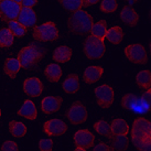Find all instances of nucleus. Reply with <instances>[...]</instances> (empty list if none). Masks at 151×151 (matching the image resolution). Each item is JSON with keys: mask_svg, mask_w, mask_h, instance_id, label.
<instances>
[{"mask_svg": "<svg viewBox=\"0 0 151 151\" xmlns=\"http://www.w3.org/2000/svg\"><path fill=\"white\" fill-rule=\"evenodd\" d=\"M67 29L74 34H87L91 32L94 19L92 14L83 9L76 10L71 13V16L67 18Z\"/></svg>", "mask_w": 151, "mask_h": 151, "instance_id": "nucleus-1", "label": "nucleus"}, {"mask_svg": "<svg viewBox=\"0 0 151 151\" xmlns=\"http://www.w3.org/2000/svg\"><path fill=\"white\" fill-rule=\"evenodd\" d=\"M45 54V51L35 43H30L29 45L23 46L18 53V60L22 68L29 70L37 66Z\"/></svg>", "mask_w": 151, "mask_h": 151, "instance_id": "nucleus-2", "label": "nucleus"}, {"mask_svg": "<svg viewBox=\"0 0 151 151\" xmlns=\"http://www.w3.org/2000/svg\"><path fill=\"white\" fill-rule=\"evenodd\" d=\"M32 29V37L38 42H53L60 38L59 29L53 21L44 22L40 25H35Z\"/></svg>", "mask_w": 151, "mask_h": 151, "instance_id": "nucleus-3", "label": "nucleus"}, {"mask_svg": "<svg viewBox=\"0 0 151 151\" xmlns=\"http://www.w3.org/2000/svg\"><path fill=\"white\" fill-rule=\"evenodd\" d=\"M83 52L85 56L89 60L101 59L106 53L105 40L88 35L83 43Z\"/></svg>", "mask_w": 151, "mask_h": 151, "instance_id": "nucleus-4", "label": "nucleus"}, {"mask_svg": "<svg viewBox=\"0 0 151 151\" xmlns=\"http://www.w3.org/2000/svg\"><path fill=\"white\" fill-rule=\"evenodd\" d=\"M65 117L73 125H81L88 119V110L83 103L74 101L66 110Z\"/></svg>", "mask_w": 151, "mask_h": 151, "instance_id": "nucleus-5", "label": "nucleus"}, {"mask_svg": "<svg viewBox=\"0 0 151 151\" xmlns=\"http://www.w3.org/2000/svg\"><path fill=\"white\" fill-rule=\"evenodd\" d=\"M94 96L101 108H109L115 101V91L108 84H101L94 89Z\"/></svg>", "mask_w": 151, "mask_h": 151, "instance_id": "nucleus-6", "label": "nucleus"}, {"mask_svg": "<svg viewBox=\"0 0 151 151\" xmlns=\"http://www.w3.org/2000/svg\"><path fill=\"white\" fill-rule=\"evenodd\" d=\"M126 58L134 64H146L148 62V53L145 45L140 43L128 44L124 50Z\"/></svg>", "mask_w": 151, "mask_h": 151, "instance_id": "nucleus-7", "label": "nucleus"}, {"mask_svg": "<svg viewBox=\"0 0 151 151\" xmlns=\"http://www.w3.org/2000/svg\"><path fill=\"white\" fill-rule=\"evenodd\" d=\"M21 4L12 0H2L0 1V19L1 21L8 22L17 20L21 10Z\"/></svg>", "mask_w": 151, "mask_h": 151, "instance_id": "nucleus-8", "label": "nucleus"}, {"mask_svg": "<svg viewBox=\"0 0 151 151\" xmlns=\"http://www.w3.org/2000/svg\"><path fill=\"white\" fill-rule=\"evenodd\" d=\"M73 140L75 143V151H86L94 146L95 136L91 130L80 129L74 134Z\"/></svg>", "mask_w": 151, "mask_h": 151, "instance_id": "nucleus-9", "label": "nucleus"}, {"mask_svg": "<svg viewBox=\"0 0 151 151\" xmlns=\"http://www.w3.org/2000/svg\"><path fill=\"white\" fill-rule=\"evenodd\" d=\"M42 130L49 137H60L67 131V125L60 118H52L43 124Z\"/></svg>", "mask_w": 151, "mask_h": 151, "instance_id": "nucleus-10", "label": "nucleus"}, {"mask_svg": "<svg viewBox=\"0 0 151 151\" xmlns=\"http://www.w3.org/2000/svg\"><path fill=\"white\" fill-rule=\"evenodd\" d=\"M22 89L29 97H39L44 91V85L39 77H28L22 83Z\"/></svg>", "mask_w": 151, "mask_h": 151, "instance_id": "nucleus-11", "label": "nucleus"}, {"mask_svg": "<svg viewBox=\"0 0 151 151\" xmlns=\"http://www.w3.org/2000/svg\"><path fill=\"white\" fill-rule=\"evenodd\" d=\"M130 138L134 142V147L138 150L141 151H149L151 149V134H143V132H138L130 130Z\"/></svg>", "mask_w": 151, "mask_h": 151, "instance_id": "nucleus-12", "label": "nucleus"}, {"mask_svg": "<svg viewBox=\"0 0 151 151\" xmlns=\"http://www.w3.org/2000/svg\"><path fill=\"white\" fill-rule=\"evenodd\" d=\"M63 98L60 96H46L41 101V110L45 115L58 113L62 106Z\"/></svg>", "mask_w": 151, "mask_h": 151, "instance_id": "nucleus-13", "label": "nucleus"}, {"mask_svg": "<svg viewBox=\"0 0 151 151\" xmlns=\"http://www.w3.org/2000/svg\"><path fill=\"white\" fill-rule=\"evenodd\" d=\"M18 21L20 22L27 29L33 28L38 23V16L34 11V9L28 7H21L20 13L18 16Z\"/></svg>", "mask_w": 151, "mask_h": 151, "instance_id": "nucleus-14", "label": "nucleus"}, {"mask_svg": "<svg viewBox=\"0 0 151 151\" xmlns=\"http://www.w3.org/2000/svg\"><path fill=\"white\" fill-rule=\"evenodd\" d=\"M119 17L125 24L129 27H136L139 23V14L132 6H124L119 12Z\"/></svg>", "mask_w": 151, "mask_h": 151, "instance_id": "nucleus-15", "label": "nucleus"}, {"mask_svg": "<svg viewBox=\"0 0 151 151\" xmlns=\"http://www.w3.org/2000/svg\"><path fill=\"white\" fill-rule=\"evenodd\" d=\"M104 74V68L98 65H91L83 72V81L86 84H94L101 78Z\"/></svg>", "mask_w": 151, "mask_h": 151, "instance_id": "nucleus-16", "label": "nucleus"}, {"mask_svg": "<svg viewBox=\"0 0 151 151\" xmlns=\"http://www.w3.org/2000/svg\"><path fill=\"white\" fill-rule=\"evenodd\" d=\"M17 114L20 117H23L29 120H35L38 118V109L31 99H25Z\"/></svg>", "mask_w": 151, "mask_h": 151, "instance_id": "nucleus-17", "label": "nucleus"}, {"mask_svg": "<svg viewBox=\"0 0 151 151\" xmlns=\"http://www.w3.org/2000/svg\"><path fill=\"white\" fill-rule=\"evenodd\" d=\"M62 88L66 94L74 95L80 91V77L77 74L73 73L66 76V78L62 83Z\"/></svg>", "mask_w": 151, "mask_h": 151, "instance_id": "nucleus-18", "label": "nucleus"}, {"mask_svg": "<svg viewBox=\"0 0 151 151\" xmlns=\"http://www.w3.org/2000/svg\"><path fill=\"white\" fill-rule=\"evenodd\" d=\"M63 70L59 63H50L47 64L44 70V75L51 83H59L62 78Z\"/></svg>", "mask_w": 151, "mask_h": 151, "instance_id": "nucleus-19", "label": "nucleus"}, {"mask_svg": "<svg viewBox=\"0 0 151 151\" xmlns=\"http://www.w3.org/2000/svg\"><path fill=\"white\" fill-rule=\"evenodd\" d=\"M142 98H139L138 96H136L134 94H126L122 97V101H120V105H122V108L127 109V110H132V111H136V110H139L140 109V104L142 103Z\"/></svg>", "mask_w": 151, "mask_h": 151, "instance_id": "nucleus-20", "label": "nucleus"}, {"mask_svg": "<svg viewBox=\"0 0 151 151\" xmlns=\"http://www.w3.org/2000/svg\"><path fill=\"white\" fill-rule=\"evenodd\" d=\"M20 68H21V65H20L18 58H8L4 61V72L11 80H14L17 77L18 73L20 72Z\"/></svg>", "mask_w": 151, "mask_h": 151, "instance_id": "nucleus-21", "label": "nucleus"}, {"mask_svg": "<svg viewBox=\"0 0 151 151\" xmlns=\"http://www.w3.org/2000/svg\"><path fill=\"white\" fill-rule=\"evenodd\" d=\"M72 56H73V51L67 45L58 46L53 53V60L56 63H67L71 61Z\"/></svg>", "mask_w": 151, "mask_h": 151, "instance_id": "nucleus-22", "label": "nucleus"}, {"mask_svg": "<svg viewBox=\"0 0 151 151\" xmlns=\"http://www.w3.org/2000/svg\"><path fill=\"white\" fill-rule=\"evenodd\" d=\"M124 37H125L124 30L119 25H115V27H111V28L107 29L105 39L108 42L111 43V44L116 45V44L122 43V41L124 40Z\"/></svg>", "mask_w": 151, "mask_h": 151, "instance_id": "nucleus-23", "label": "nucleus"}, {"mask_svg": "<svg viewBox=\"0 0 151 151\" xmlns=\"http://www.w3.org/2000/svg\"><path fill=\"white\" fill-rule=\"evenodd\" d=\"M108 138L113 150H127L129 146V139L126 134H110Z\"/></svg>", "mask_w": 151, "mask_h": 151, "instance_id": "nucleus-24", "label": "nucleus"}, {"mask_svg": "<svg viewBox=\"0 0 151 151\" xmlns=\"http://www.w3.org/2000/svg\"><path fill=\"white\" fill-rule=\"evenodd\" d=\"M111 134H126L128 136L130 131V127L128 122L122 118H115L110 124Z\"/></svg>", "mask_w": 151, "mask_h": 151, "instance_id": "nucleus-25", "label": "nucleus"}, {"mask_svg": "<svg viewBox=\"0 0 151 151\" xmlns=\"http://www.w3.org/2000/svg\"><path fill=\"white\" fill-rule=\"evenodd\" d=\"M9 131L14 138H23L27 134L28 128H27V125L23 124L22 122L10 120L9 122Z\"/></svg>", "mask_w": 151, "mask_h": 151, "instance_id": "nucleus-26", "label": "nucleus"}, {"mask_svg": "<svg viewBox=\"0 0 151 151\" xmlns=\"http://www.w3.org/2000/svg\"><path fill=\"white\" fill-rule=\"evenodd\" d=\"M134 131L143 132V134H151V122L145 117H137L132 122V129Z\"/></svg>", "mask_w": 151, "mask_h": 151, "instance_id": "nucleus-27", "label": "nucleus"}, {"mask_svg": "<svg viewBox=\"0 0 151 151\" xmlns=\"http://www.w3.org/2000/svg\"><path fill=\"white\" fill-rule=\"evenodd\" d=\"M136 84L140 88L148 89L151 88V73L149 70H143L140 71L136 75Z\"/></svg>", "mask_w": 151, "mask_h": 151, "instance_id": "nucleus-28", "label": "nucleus"}, {"mask_svg": "<svg viewBox=\"0 0 151 151\" xmlns=\"http://www.w3.org/2000/svg\"><path fill=\"white\" fill-rule=\"evenodd\" d=\"M14 42V35L8 28L0 29V49H8Z\"/></svg>", "mask_w": 151, "mask_h": 151, "instance_id": "nucleus-29", "label": "nucleus"}, {"mask_svg": "<svg viewBox=\"0 0 151 151\" xmlns=\"http://www.w3.org/2000/svg\"><path fill=\"white\" fill-rule=\"evenodd\" d=\"M106 31H107V22L106 20H99L97 22H94L92 29H91V35L95 38L105 40Z\"/></svg>", "mask_w": 151, "mask_h": 151, "instance_id": "nucleus-30", "label": "nucleus"}, {"mask_svg": "<svg viewBox=\"0 0 151 151\" xmlns=\"http://www.w3.org/2000/svg\"><path fill=\"white\" fill-rule=\"evenodd\" d=\"M8 28L14 37H17V38H22V37H24L27 32H28V29L23 27V25L20 23V22L18 21V20H12V21H8Z\"/></svg>", "mask_w": 151, "mask_h": 151, "instance_id": "nucleus-31", "label": "nucleus"}, {"mask_svg": "<svg viewBox=\"0 0 151 151\" xmlns=\"http://www.w3.org/2000/svg\"><path fill=\"white\" fill-rule=\"evenodd\" d=\"M93 127H94V130H95L98 134H101V136H104V137H107V138H108L109 136L111 134V131H110V124H109L107 120H105V119L97 120V122L94 124Z\"/></svg>", "mask_w": 151, "mask_h": 151, "instance_id": "nucleus-32", "label": "nucleus"}, {"mask_svg": "<svg viewBox=\"0 0 151 151\" xmlns=\"http://www.w3.org/2000/svg\"><path fill=\"white\" fill-rule=\"evenodd\" d=\"M62 7H63L66 11L70 12H74L76 10L83 9V0H58Z\"/></svg>", "mask_w": 151, "mask_h": 151, "instance_id": "nucleus-33", "label": "nucleus"}, {"mask_svg": "<svg viewBox=\"0 0 151 151\" xmlns=\"http://www.w3.org/2000/svg\"><path fill=\"white\" fill-rule=\"evenodd\" d=\"M99 9L104 13H113L118 9L117 0H101L99 4Z\"/></svg>", "mask_w": 151, "mask_h": 151, "instance_id": "nucleus-34", "label": "nucleus"}, {"mask_svg": "<svg viewBox=\"0 0 151 151\" xmlns=\"http://www.w3.org/2000/svg\"><path fill=\"white\" fill-rule=\"evenodd\" d=\"M53 140L51 138H43L39 141L38 148L41 151H52L53 150Z\"/></svg>", "mask_w": 151, "mask_h": 151, "instance_id": "nucleus-35", "label": "nucleus"}, {"mask_svg": "<svg viewBox=\"0 0 151 151\" xmlns=\"http://www.w3.org/2000/svg\"><path fill=\"white\" fill-rule=\"evenodd\" d=\"M0 149L2 151H18L19 150V146L16 141L12 140H6L2 142V145L0 146Z\"/></svg>", "mask_w": 151, "mask_h": 151, "instance_id": "nucleus-36", "label": "nucleus"}, {"mask_svg": "<svg viewBox=\"0 0 151 151\" xmlns=\"http://www.w3.org/2000/svg\"><path fill=\"white\" fill-rule=\"evenodd\" d=\"M92 149L94 151H113V148L105 142H99L96 146H93Z\"/></svg>", "mask_w": 151, "mask_h": 151, "instance_id": "nucleus-37", "label": "nucleus"}, {"mask_svg": "<svg viewBox=\"0 0 151 151\" xmlns=\"http://www.w3.org/2000/svg\"><path fill=\"white\" fill-rule=\"evenodd\" d=\"M150 96H151V88H148V89H145V93L142 94V101L147 104L148 106H150L151 104V99H150Z\"/></svg>", "mask_w": 151, "mask_h": 151, "instance_id": "nucleus-38", "label": "nucleus"}, {"mask_svg": "<svg viewBox=\"0 0 151 151\" xmlns=\"http://www.w3.org/2000/svg\"><path fill=\"white\" fill-rule=\"evenodd\" d=\"M39 0H22L20 4L22 7H28V8H33L35 4H38Z\"/></svg>", "mask_w": 151, "mask_h": 151, "instance_id": "nucleus-39", "label": "nucleus"}, {"mask_svg": "<svg viewBox=\"0 0 151 151\" xmlns=\"http://www.w3.org/2000/svg\"><path fill=\"white\" fill-rule=\"evenodd\" d=\"M99 0H83V7H89V6H94L96 4Z\"/></svg>", "mask_w": 151, "mask_h": 151, "instance_id": "nucleus-40", "label": "nucleus"}, {"mask_svg": "<svg viewBox=\"0 0 151 151\" xmlns=\"http://www.w3.org/2000/svg\"><path fill=\"white\" fill-rule=\"evenodd\" d=\"M127 1V4H129V6H132L134 4H137L139 0H126Z\"/></svg>", "mask_w": 151, "mask_h": 151, "instance_id": "nucleus-41", "label": "nucleus"}, {"mask_svg": "<svg viewBox=\"0 0 151 151\" xmlns=\"http://www.w3.org/2000/svg\"><path fill=\"white\" fill-rule=\"evenodd\" d=\"M12 1H14V2H18V4H20L22 0H12Z\"/></svg>", "mask_w": 151, "mask_h": 151, "instance_id": "nucleus-42", "label": "nucleus"}, {"mask_svg": "<svg viewBox=\"0 0 151 151\" xmlns=\"http://www.w3.org/2000/svg\"><path fill=\"white\" fill-rule=\"evenodd\" d=\"M1 115H2V113H1V108H0V119H1Z\"/></svg>", "mask_w": 151, "mask_h": 151, "instance_id": "nucleus-43", "label": "nucleus"}, {"mask_svg": "<svg viewBox=\"0 0 151 151\" xmlns=\"http://www.w3.org/2000/svg\"><path fill=\"white\" fill-rule=\"evenodd\" d=\"M0 1H2V0H0Z\"/></svg>", "mask_w": 151, "mask_h": 151, "instance_id": "nucleus-44", "label": "nucleus"}]
</instances>
